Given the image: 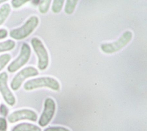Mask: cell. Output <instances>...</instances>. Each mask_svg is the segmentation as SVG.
<instances>
[{"mask_svg":"<svg viewBox=\"0 0 147 131\" xmlns=\"http://www.w3.org/2000/svg\"><path fill=\"white\" fill-rule=\"evenodd\" d=\"M11 11V7L7 3H4L0 8V25L7 19Z\"/></svg>","mask_w":147,"mask_h":131,"instance_id":"obj_11","label":"cell"},{"mask_svg":"<svg viewBox=\"0 0 147 131\" xmlns=\"http://www.w3.org/2000/svg\"><path fill=\"white\" fill-rule=\"evenodd\" d=\"M31 54V48L26 43H24L21 46L20 55L12 61L7 67L10 73H14L24 66L29 61Z\"/></svg>","mask_w":147,"mask_h":131,"instance_id":"obj_5","label":"cell"},{"mask_svg":"<svg viewBox=\"0 0 147 131\" xmlns=\"http://www.w3.org/2000/svg\"><path fill=\"white\" fill-rule=\"evenodd\" d=\"M15 46V42L10 39L0 42V53L11 50L14 48Z\"/></svg>","mask_w":147,"mask_h":131,"instance_id":"obj_12","label":"cell"},{"mask_svg":"<svg viewBox=\"0 0 147 131\" xmlns=\"http://www.w3.org/2000/svg\"><path fill=\"white\" fill-rule=\"evenodd\" d=\"M27 0H13L11 1V5L14 8H18L28 2Z\"/></svg>","mask_w":147,"mask_h":131,"instance_id":"obj_17","label":"cell"},{"mask_svg":"<svg viewBox=\"0 0 147 131\" xmlns=\"http://www.w3.org/2000/svg\"><path fill=\"white\" fill-rule=\"evenodd\" d=\"M38 23L39 19L37 16H31L21 27L11 30L9 35L15 40H20L24 39L33 32Z\"/></svg>","mask_w":147,"mask_h":131,"instance_id":"obj_2","label":"cell"},{"mask_svg":"<svg viewBox=\"0 0 147 131\" xmlns=\"http://www.w3.org/2000/svg\"><path fill=\"white\" fill-rule=\"evenodd\" d=\"M51 2V0H44L40 1L38 6V10L42 14L46 13L49 8Z\"/></svg>","mask_w":147,"mask_h":131,"instance_id":"obj_14","label":"cell"},{"mask_svg":"<svg viewBox=\"0 0 147 131\" xmlns=\"http://www.w3.org/2000/svg\"><path fill=\"white\" fill-rule=\"evenodd\" d=\"M133 33L130 31H125L116 41L103 43L100 45L101 50L106 54H113L124 47L132 39Z\"/></svg>","mask_w":147,"mask_h":131,"instance_id":"obj_3","label":"cell"},{"mask_svg":"<svg viewBox=\"0 0 147 131\" xmlns=\"http://www.w3.org/2000/svg\"><path fill=\"white\" fill-rule=\"evenodd\" d=\"M46 87L53 91H59L60 85L59 81L49 76H44L31 79L27 81L24 85V88L26 91H32L38 88Z\"/></svg>","mask_w":147,"mask_h":131,"instance_id":"obj_1","label":"cell"},{"mask_svg":"<svg viewBox=\"0 0 147 131\" xmlns=\"http://www.w3.org/2000/svg\"><path fill=\"white\" fill-rule=\"evenodd\" d=\"M64 1L63 0H55L52 5V11L55 13H59L62 9Z\"/></svg>","mask_w":147,"mask_h":131,"instance_id":"obj_15","label":"cell"},{"mask_svg":"<svg viewBox=\"0 0 147 131\" xmlns=\"http://www.w3.org/2000/svg\"><path fill=\"white\" fill-rule=\"evenodd\" d=\"M7 35V31L5 29H0V39L5 38Z\"/></svg>","mask_w":147,"mask_h":131,"instance_id":"obj_21","label":"cell"},{"mask_svg":"<svg viewBox=\"0 0 147 131\" xmlns=\"http://www.w3.org/2000/svg\"><path fill=\"white\" fill-rule=\"evenodd\" d=\"M32 47L38 57V68L40 70H44L48 67L49 63L48 53L41 40L38 38H33L30 41Z\"/></svg>","mask_w":147,"mask_h":131,"instance_id":"obj_4","label":"cell"},{"mask_svg":"<svg viewBox=\"0 0 147 131\" xmlns=\"http://www.w3.org/2000/svg\"><path fill=\"white\" fill-rule=\"evenodd\" d=\"M8 108L4 104H1L0 105V115H1L2 117H5L8 114Z\"/></svg>","mask_w":147,"mask_h":131,"instance_id":"obj_20","label":"cell"},{"mask_svg":"<svg viewBox=\"0 0 147 131\" xmlns=\"http://www.w3.org/2000/svg\"><path fill=\"white\" fill-rule=\"evenodd\" d=\"M11 55L9 54H4L0 56V71H1L9 63L11 59Z\"/></svg>","mask_w":147,"mask_h":131,"instance_id":"obj_16","label":"cell"},{"mask_svg":"<svg viewBox=\"0 0 147 131\" xmlns=\"http://www.w3.org/2000/svg\"><path fill=\"white\" fill-rule=\"evenodd\" d=\"M7 130V123L6 119L3 117H0V131Z\"/></svg>","mask_w":147,"mask_h":131,"instance_id":"obj_19","label":"cell"},{"mask_svg":"<svg viewBox=\"0 0 147 131\" xmlns=\"http://www.w3.org/2000/svg\"><path fill=\"white\" fill-rule=\"evenodd\" d=\"M11 131H41V129L36 125L23 122L14 126Z\"/></svg>","mask_w":147,"mask_h":131,"instance_id":"obj_10","label":"cell"},{"mask_svg":"<svg viewBox=\"0 0 147 131\" xmlns=\"http://www.w3.org/2000/svg\"><path fill=\"white\" fill-rule=\"evenodd\" d=\"M44 131H71V130L63 126H51L45 129Z\"/></svg>","mask_w":147,"mask_h":131,"instance_id":"obj_18","label":"cell"},{"mask_svg":"<svg viewBox=\"0 0 147 131\" xmlns=\"http://www.w3.org/2000/svg\"><path fill=\"white\" fill-rule=\"evenodd\" d=\"M38 74V70L33 66H28L19 72L13 77L11 83L10 87L13 91H17L21 86L24 80L29 77L36 76Z\"/></svg>","mask_w":147,"mask_h":131,"instance_id":"obj_6","label":"cell"},{"mask_svg":"<svg viewBox=\"0 0 147 131\" xmlns=\"http://www.w3.org/2000/svg\"><path fill=\"white\" fill-rule=\"evenodd\" d=\"M56 111V103L51 98L45 99L44 104V110L38 119V123L41 127H45L52 120Z\"/></svg>","mask_w":147,"mask_h":131,"instance_id":"obj_7","label":"cell"},{"mask_svg":"<svg viewBox=\"0 0 147 131\" xmlns=\"http://www.w3.org/2000/svg\"><path fill=\"white\" fill-rule=\"evenodd\" d=\"M37 119V114L32 110L24 108L18 110L11 113L7 117L10 123H14L21 120H29L36 122Z\"/></svg>","mask_w":147,"mask_h":131,"instance_id":"obj_9","label":"cell"},{"mask_svg":"<svg viewBox=\"0 0 147 131\" xmlns=\"http://www.w3.org/2000/svg\"><path fill=\"white\" fill-rule=\"evenodd\" d=\"M8 75L6 72L0 73V93L5 102L10 106H13L16 103V99L7 85Z\"/></svg>","mask_w":147,"mask_h":131,"instance_id":"obj_8","label":"cell"},{"mask_svg":"<svg viewBox=\"0 0 147 131\" xmlns=\"http://www.w3.org/2000/svg\"><path fill=\"white\" fill-rule=\"evenodd\" d=\"M78 1L77 0H67L64 7V12L68 14H72L75 8Z\"/></svg>","mask_w":147,"mask_h":131,"instance_id":"obj_13","label":"cell"},{"mask_svg":"<svg viewBox=\"0 0 147 131\" xmlns=\"http://www.w3.org/2000/svg\"><path fill=\"white\" fill-rule=\"evenodd\" d=\"M6 1H5V0H0V4L1 3H3V2H5Z\"/></svg>","mask_w":147,"mask_h":131,"instance_id":"obj_22","label":"cell"}]
</instances>
